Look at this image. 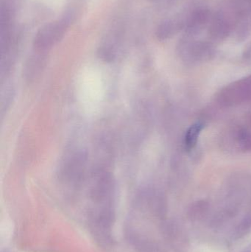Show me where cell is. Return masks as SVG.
I'll return each mask as SVG.
<instances>
[{"instance_id":"6da1fadb","label":"cell","mask_w":251,"mask_h":252,"mask_svg":"<svg viewBox=\"0 0 251 252\" xmlns=\"http://www.w3.org/2000/svg\"><path fill=\"white\" fill-rule=\"evenodd\" d=\"M72 16L53 21L44 25L37 32L33 44L38 51H45L54 47L64 36L72 22Z\"/></svg>"},{"instance_id":"7a4b0ae2","label":"cell","mask_w":251,"mask_h":252,"mask_svg":"<svg viewBox=\"0 0 251 252\" xmlns=\"http://www.w3.org/2000/svg\"><path fill=\"white\" fill-rule=\"evenodd\" d=\"M203 125L201 123H196L194 125L190 126L185 135V148L187 151H191L195 147L198 140L199 135L203 129Z\"/></svg>"}]
</instances>
